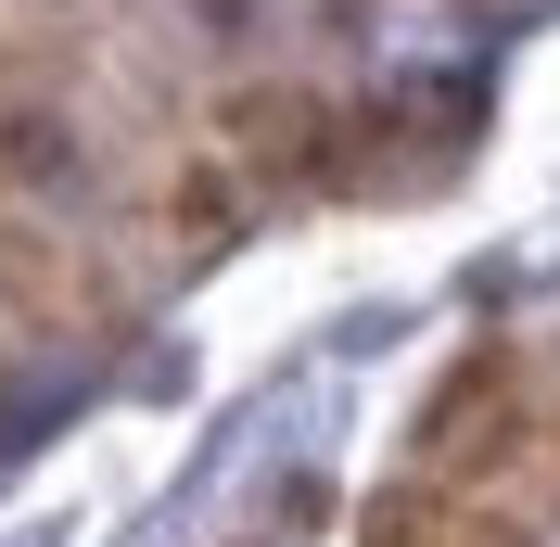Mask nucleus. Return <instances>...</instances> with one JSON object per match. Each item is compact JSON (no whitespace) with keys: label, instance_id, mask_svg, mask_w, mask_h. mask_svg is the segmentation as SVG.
I'll return each instance as SVG.
<instances>
[{"label":"nucleus","instance_id":"1","mask_svg":"<svg viewBox=\"0 0 560 547\" xmlns=\"http://www.w3.org/2000/svg\"><path fill=\"white\" fill-rule=\"evenodd\" d=\"M535 445V395H523V357L510 344H471L446 382H433V408H420L408 433V472L433 484V497H458V510H485V484L510 472Z\"/></svg>","mask_w":560,"mask_h":547}]
</instances>
